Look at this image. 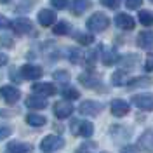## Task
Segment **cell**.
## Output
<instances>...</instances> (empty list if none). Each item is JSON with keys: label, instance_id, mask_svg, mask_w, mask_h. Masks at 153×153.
Here are the masks:
<instances>
[{"label": "cell", "instance_id": "6da1fadb", "mask_svg": "<svg viewBox=\"0 0 153 153\" xmlns=\"http://www.w3.org/2000/svg\"><path fill=\"white\" fill-rule=\"evenodd\" d=\"M87 28L89 31H92V33H101V31H105L108 26H110V18L103 14V12H96L92 14L91 18L87 19Z\"/></svg>", "mask_w": 153, "mask_h": 153}, {"label": "cell", "instance_id": "7a4b0ae2", "mask_svg": "<svg viewBox=\"0 0 153 153\" xmlns=\"http://www.w3.org/2000/svg\"><path fill=\"white\" fill-rule=\"evenodd\" d=\"M65 146V139L56 134H49L40 141V150L44 153H56Z\"/></svg>", "mask_w": 153, "mask_h": 153}, {"label": "cell", "instance_id": "3957f363", "mask_svg": "<svg viewBox=\"0 0 153 153\" xmlns=\"http://www.w3.org/2000/svg\"><path fill=\"white\" fill-rule=\"evenodd\" d=\"M70 129L75 136H80V137H91L94 134V124L89 120H73Z\"/></svg>", "mask_w": 153, "mask_h": 153}, {"label": "cell", "instance_id": "277c9868", "mask_svg": "<svg viewBox=\"0 0 153 153\" xmlns=\"http://www.w3.org/2000/svg\"><path fill=\"white\" fill-rule=\"evenodd\" d=\"M131 103L136 108L143 110V111H153V94L152 92H143V94H136L131 97Z\"/></svg>", "mask_w": 153, "mask_h": 153}, {"label": "cell", "instance_id": "5b68a950", "mask_svg": "<svg viewBox=\"0 0 153 153\" xmlns=\"http://www.w3.org/2000/svg\"><path fill=\"white\" fill-rule=\"evenodd\" d=\"M78 82H80L84 87H87V89H94V91H101V87H103L101 78L96 75V73H92V71H87V73L78 75Z\"/></svg>", "mask_w": 153, "mask_h": 153}, {"label": "cell", "instance_id": "8992f818", "mask_svg": "<svg viewBox=\"0 0 153 153\" xmlns=\"http://www.w3.org/2000/svg\"><path fill=\"white\" fill-rule=\"evenodd\" d=\"M78 111L82 115H85V117H97L103 111V105L97 103V101H92V99H85L84 103H80Z\"/></svg>", "mask_w": 153, "mask_h": 153}, {"label": "cell", "instance_id": "52a82bcc", "mask_svg": "<svg viewBox=\"0 0 153 153\" xmlns=\"http://www.w3.org/2000/svg\"><path fill=\"white\" fill-rule=\"evenodd\" d=\"M44 73V70L37 65H23L19 68V75L23 80H38Z\"/></svg>", "mask_w": 153, "mask_h": 153}, {"label": "cell", "instance_id": "ba28073f", "mask_svg": "<svg viewBox=\"0 0 153 153\" xmlns=\"http://www.w3.org/2000/svg\"><path fill=\"white\" fill-rule=\"evenodd\" d=\"M10 28L14 30V33H18V35H26V33L33 31V23L28 18H18L10 23Z\"/></svg>", "mask_w": 153, "mask_h": 153}, {"label": "cell", "instance_id": "9c48e42d", "mask_svg": "<svg viewBox=\"0 0 153 153\" xmlns=\"http://www.w3.org/2000/svg\"><path fill=\"white\" fill-rule=\"evenodd\" d=\"M0 96L4 97L5 103L14 105V103H18L19 97H21V91L14 85H2L0 87Z\"/></svg>", "mask_w": 153, "mask_h": 153}, {"label": "cell", "instance_id": "30bf717a", "mask_svg": "<svg viewBox=\"0 0 153 153\" xmlns=\"http://www.w3.org/2000/svg\"><path fill=\"white\" fill-rule=\"evenodd\" d=\"M115 25H117V28L131 31V30H134V26H136V21H134L132 16H129V14H125V12H118V14L115 16Z\"/></svg>", "mask_w": 153, "mask_h": 153}, {"label": "cell", "instance_id": "8fae6325", "mask_svg": "<svg viewBox=\"0 0 153 153\" xmlns=\"http://www.w3.org/2000/svg\"><path fill=\"white\" fill-rule=\"evenodd\" d=\"M110 110L113 117H125V115L131 111V105L124 101V99H113L110 103Z\"/></svg>", "mask_w": 153, "mask_h": 153}, {"label": "cell", "instance_id": "7c38bea8", "mask_svg": "<svg viewBox=\"0 0 153 153\" xmlns=\"http://www.w3.org/2000/svg\"><path fill=\"white\" fill-rule=\"evenodd\" d=\"M137 148L146 153H153V129L144 131L137 139Z\"/></svg>", "mask_w": 153, "mask_h": 153}, {"label": "cell", "instance_id": "4fadbf2b", "mask_svg": "<svg viewBox=\"0 0 153 153\" xmlns=\"http://www.w3.org/2000/svg\"><path fill=\"white\" fill-rule=\"evenodd\" d=\"M136 44L139 49H144V51H152L153 49V31L152 30H143L137 38H136Z\"/></svg>", "mask_w": 153, "mask_h": 153}, {"label": "cell", "instance_id": "5bb4252c", "mask_svg": "<svg viewBox=\"0 0 153 153\" xmlns=\"http://www.w3.org/2000/svg\"><path fill=\"white\" fill-rule=\"evenodd\" d=\"M73 113V105L70 103V101H57L56 105H54V115H56L57 118H68V117H71Z\"/></svg>", "mask_w": 153, "mask_h": 153}, {"label": "cell", "instance_id": "9a60e30c", "mask_svg": "<svg viewBox=\"0 0 153 153\" xmlns=\"http://www.w3.org/2000/svg\"><path fill=\"white\" fill-rule=\"evenodd\" d=\"M33 92L35 94H40L44 96V97H47V96H54L57 92V89L54 84H51V82H38V84H33Z\"/></svg>", "mask_w": 153, "mask_h": 153}, {"label": "cell", "instance_id": "2e32d148", "mask_svg": "<svg viewBox=\"0 0 153 153\" xmlns=\"http://www.w3.org/2000/svg\"><path fill=\"white\" fill-rule=\"evenodd\" d=\"M25 105L28 106L30 110H44L45 106H47V101H45V97L40 94H31L26 97V101H25Z\"/></svg>", "mask_w": 153, "mask_h": 153}, {"label": "cell", "instance_id": "e0dca14e", "mask_svg": "<svg viewBox=\"0 0 153 153\" xmlns=\"http://www.w3.org/2000/svg\"><path fill=\"white\" fill-rule=\"evenodd\" d=\"M38 23H40L42 26H45V28L52 26V25L56 23V12L51 10V9H42L38 12Z\"/></svg>", "mask_w": 153, "mask_h": 153}, {"label": "cell", "instance_id": "ac0fdd59", "mask_svg": "<svg viewBox=\"0 0 153 153\" xmlns=\"http://www.w3.org/2000/svg\"><path fill=\"white\" fill-rule=\"evenodd\" d=\"M33 148L31 144L23 143V141H10L7 144V153H31Z\"/></svg>", "mask_w": 153, "mask_h": 153}, {"label": "cell", "instance_id": "d6986e66", "mask_svg": "<svg viewBox=\"0 0 153 153\" xmlns=\"http://www.w3.org/2000/svg\"><path fill=\"white\" fill-rule=\"evenodd\" d=\"M118 59H120V56H118V52H117L115 49H105V51L101 52V61H103L105 66H111V65H115Z\"/></svg>", "mask_w": 153, "mask_h": 153}, {"label": "cell", "instance_id": "ffe728a7", "mask_svg": "<svg viewBox=\"0 0 153 153\" xmlns=\"http://www.w3.org/2000/svg\"><path fill=\"white\" fill-rule=\"evenodd\" d=\"M89 7H91V0H71V12L75 16L84 14Z\"/></svg>", "mask_w": 153, "mask_h": 153}, {"label": "cell", "instance_id": "44dd1931", "mask_svg": "<svg viewBox=\"0 0 153 153\" xmlns=\"http://www.w3.org/2000/svg\"><path fill=\"white\" fill-rule=\"evenodd\" d=\"M25 120H26V124L31 125V127H42V125L47 124V118H45L44 115H38V113H28L25 117Z\"/></svg>", "mask_w": 153, "mask_h": 153}, {"label": "cell", "instance_id": "7402d4cb", "mask_svg": "<svg viewBox=\"0 0 153 153\" xmlns=\"http://www.w3.org/2000/svg\"><path fill=\"white\" fill-rule=\"evenodd\" d=\"M129 82V75L125 70H117L113 75H111V84L117 87H122V85H127Z\"/></svg>", "mask_w": 153, "mask_h": 153}, {"label": "cell", "instance_id": "603a6c76", "mask_svg": "<svg viewBox=\"0 0 153 153\" xmlns=\"http://www.w3.org/2000/svg\"><path fill=\"white\" fill-rule=\"evenodd\" d=\"M153 84V78L150 76H137V78H131L129 82H127V85L131 87V89H136V87H148Z\"/></svg>", "mask_w": 153, "mask_h": 153}, {"label": "cell", "instance_id": "cb8c5ba5", "mask_svg": "<svg viewBox=\"0 0 153 153\" xmlns=\"http://www.w3.org/2000/svg\"><path fill=\"white\" fill-rule=\"evenodd\" d=\"M84 52L80 51V49H76V47H71V49H68V59L73 63V65H80V63H84Z\"/></svg>", "mask_w": 153, "mask_h": 153}, {"label": "cell", "instance_id": "d4e9b609", "mask_svg": "<svg viewBox=\"0 0 153 153\" xmlns=\"http://www.w3.org/2000/svg\"><path fill=\"white\" fill-rule=\"evenodd\" d=\"M137 19L143 26H153V10H141L137 14Z\"/></svg>", "mask_w": 153, "mask_h": 153}, {"label": "cell", "instance_id": "484cf974", "mask_svg": "<svg viewBox=\"0 0 153 153\" xmlns=\"http://www.w3.org/2000/svg\"><path fill=\"white\" fill-rule=\"evenodd\" d=\"M70 25H68L66 21H59V23H54V28H52V31H54V35H68L70 33Z\"/></svg>", "mask_w": 153, "mask_h": 153}, {"label": "cell", "instance_id": "4316f807", "mask_svg": "<svg viewBox=\"0 0 153 153\" xmlns=\"http://www.w3.org/2000/svg\"><path fill=\"white\" fill-rule=\"evenodd\" d=\"M61 94H63V97H65L66 101H75V99L80 97V92L76 91L75 87H65V89L61 91Z\"/></svg>", "mask_w": 153, "mask_h": 153}, {"label": "cell", "instance_id": "83f0119b", "mask_svg": "<svg viewBox=\"0 0 153 153\" xmlns=\"http://www.w3.org/2000/svg\"><path fill=\"white\" fill-rule=\"evenodd\" d=\"M52 76H54L56 82H61V84H68L70 82V73H68L66 70H56L52 73Z\"/></svg>", "mask_w": 153, "mask_h": 153}, {"label": "cell", "instance_id": "f1b7e54d", "mask_svg": "<svg viewBox=\"0 0 153 153\" xmlns=\"http://www.w3.org/2000/svg\"><path fill=\"white\" fill-rule=\"evenodd\" d=\"M75 40L78 44H82V45H91V44L94 42V37H92L91 33H76Z\"/></svg>", "mask_w": 153, "mask_h": 153}, {"label": "cell", "instance_id": "f546056e", "mask_svg": "<svg viewBox=\"0 0 153 153\" xmlns=\"http://www.w3.org/2000/svg\"><path fill=\"white\" fill-rule=\"evenodd\" d=\"M96 150H97V143L87 141V143H84L78 150H76V153H96Z\"/></svg>", "mask_w": 153, "mask_h": 153}, {"label": "cell", "instance_id": "4dcf8cb0", "mask_svg": "<svg viewBox=\"0 0 153 153\" xmlns=\"http://www.w3.org/2000/svg\"><path fill=\"white\" fill-rule=\"evenodd\" d=\"M12 134V127L7 124H0V139H7Z\"/></svg>", "mask_w": 153, "mask_h": 153}, {"label": "cell", "instance_id": "1f68e13d", "mask_svg": "<svg viewBox=\"0 0 153 153\" xmlns=\"http://www.w3.org/2000/svg\"><path fill=\"white\" fill-rule=\"evenodd\" d=\"M99 2L108 9H118V5L122 4V0H99Z\"/></svg>", "mask_w": 153, "mask_h": 153}, {"label": "cell", "instance_id": "d6a6232c", "mask_svg": "<svg viewBox=\"0 0 153 153\" xmlns=\"http://www.w3.org/2000/svg\"><path fill=\"white\" fill-rule=\"evenodd\" d=\"M14 45V42H12V38L7 37V35H4V37H0V47H5V49H10Z\"/></svg>", "mask_w": 153, "mask_h": 153}, {"label": "cell", "instance_id": "836d02e7", "mask_svg": "<svg viewBox=\"0 0 153 153\" xmlns=\"http://www.w3.org/2000/svg\"><path fill=\"white\" fill-rule=\"evenodd\" d=\"M51 4H52V7H54V9L61 10V9H66L68 0H51Z\"/></svg>", "mask_w": 153, "mask_h": 153}, {"label": "cell", "instance_id": "e575fe53", "mask_svg": "<svg viewBox=\"0 0 153 153\" xmlns=\"http://www.w3.org/2000/svg\"><path fill=\"white\" fill-rule=\"evenodd\" d=\"M143 4V0H125V7L127 9H139Z\"/></svg>", "mask_w": 153, "mask_h": 153}, {"label": "cell", "instance_id": "d590c367", "mask_svg": "<svg viewBox=\"0 0 153 153\" xmlns=\"http://www.w3.org/2000/svg\"><path fill=\"white\" fill-rule=\"evenodd\" d=\"M144 70L146 71H153V54L146 57V61H144Z\"/></svg>", "mask_w": 153, "mask_h": 153}, {"label": "cell", "instance_id": "8d00e7d4", "mask_svg": "<svg viewBox=\"0 0 153 153\" xmlns=\"http://www.w3.org/2000/svg\"><path fill=\"white\" fill-rule=\"evenodd\" d=\"M9 26H10V21L5 16L0 14V30H5V28H9Z\"/></svg>", "mask_w": 153, "mask_h": 153}, {"label": "cell", "instance_id": "74e56055", "mask_svg": "<svg viewBox=\"0 0 153 153\" xmlns=\"http://www.w3.org/2000/svg\"><path fill=\"white\" fill-rule=\"evenodd\" d=\"M120 153H137V146H132V144H127L122 148V152Z\"/></svg>", "mask_w": 153, "mask_h": 153}, {"label": "cell", "instance_id": "f35d334b", "mask_svg": "<svg viewBox=\"0 0 153 153\" xmlns=\"http://www.w3.org/2000/svg\"><path fill=\"white\" fill-rule=\"evenodd\" d=\"M9 76H10V80H12V82H21V80H23V78H21V76H19L18 73H16V71H14V70H10Z\"/></svg>", "mask_w": 153, "mask_h": 153}, {"label": "cell", "instance_id": "ab89813d", "mask_svg": "<svg viewBox=\"0 0 153 153\" xmlns=\"http://www.w3.org/2000/svg\"><path fill=\"white\" fill-rule=\"evenodd\" d=\"M7 63H9V57H7V54L0 52V66H5Z\"/></svg>", "mask_w": 153, "mask_h": 153}, {"label": "cell", "instance_id": "60d3db41", "mask_svg": "<svg viewBox=\"0 0 153 153\" xmlns=\"http://www.w3.org/2000/svg\"><path fill=\"white\" fill-rule=\"evenodd\" d=\"M7 2H10V0H0V4H7Z\"/></svg>", "mask_w": 153, "mask_h": 153}, {"label": "cell", "instance_id": "b9f144b4", "mask_svg": "<svg viewBox=\"0 0 153 153\" xmlns=\"http://www.w3.org/2000/svg\"><path fill=\"white\" fill-rule=\"evenodd\" d=\"M101 153H108V152H101Z\"/></svg>", "mask_w": 153, "mask_h": 153}, {"label": "cell", "instance_id": "7bdbcfd3", "mask_svg": "<svg viewBox=\"0 0 153 153\" xmlns=\"http://www.w3.org/2000/svg\"><path fill=\"white\" fill-rule=\"evenodd\" d=\"M150 2H153V0H150Z\"/></svg>", "mask_w": 153, "mask_h": 153}]
</instances>
